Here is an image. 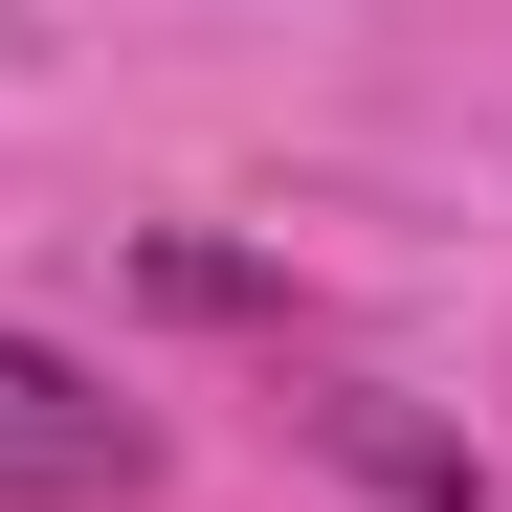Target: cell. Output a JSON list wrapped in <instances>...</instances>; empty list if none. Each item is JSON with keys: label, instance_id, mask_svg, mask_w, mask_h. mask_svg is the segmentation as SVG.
<instances>
[{"label": "cell", "instance_id": "6da1fadb", "mask_svg": "<svg viewBox=\"0 0 512 512\" xmlns=\"http://www.w3.org/2000/svg\"><path fill=\"white\" fill-rule=\"evenodd\" d=\"M134 490H156V423H134L90 357L0 334V512H134Z\"/></svg>", "mask_w": 512, "mask_h": 512}, {"label": "cell", "instance_id": "7a4b0ae2", "mask_svg": "<svg viewBox=\"0 0 512 512\" xmlns=\"http://www.w3.org/2000/svg\"><path fill=\"white\" fill-rule=\"evenodd\" d=\"M290 423H312V446H334V468H357V490H401V512H490V468L446 446V423H401L379 379H312Z\"/></svg>", "mask_w": 512, "mask_h": 512}]
</instances>
